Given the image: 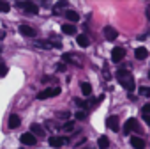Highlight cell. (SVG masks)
<instances>
[{
    "mask_svg": "<svg viewBox=\"0 0 150 149\" xmlns=\"http://www.w3.org/2000/svg\"><path fill=\"white\" fill-rule=\"evenodd\" d=\"M117 36H118L117 29H113V27H106V29H104V37H106L108 41H113V39H117Z\"/></svg>",
    "mask_w": 150,
    "mask_h": 149,
    "instance_id": "cell-13",
    "label": "cell"
},
{
    "mask_svg": "<svg viewBox=\"0 0 150 149\" xmlns=\"http://www.w3.org/2000/svg\"><path fill=\"white\" fill-rule=\"evenodd\" d=\"M117 78H118V82L124 85V89H125L127 92H132V91L136 89L134 77H132L131 71H127V69H118V71H117Z\"/></svg>",
    "mask_w": 150,
    "mask_h": 149,
    "instance_id": "cell-1",
    "label": "cell"
},
{
    "mask_svg": "<svg viewBox=\"0 0 150 149\" xmlns=\"http://www.w3.org/2000/svg\"><path fill=\"white\" fill-rule=\"evenodd\" d=\"M57 71H65V64H64V62L57 64Z\"/></svg>",
    "mask_w": 150,
    "mask_h": 149,
    "instance_id": "cell-31",
    "label": "cell"
},
{
    "mask_svg": "<svg viewBox=\"0 0 150 149\" xmlns=\"http://www.w3.org/2000/svg\"><path fill=\"white\" fill-rule=\"evenodd\" d=\"M106 126H108L111 131H118V130H120V119H118V115H110V117L106 119Z\"/></svg>",
    "mask_w": 150,
    "mask_h": 149,
    "instance_id": "cell-6",
    "label": "cell"
},
{
    "mask_svg": "<svg viewBox=\"0 0 150 149\" xmlns=\"http://www.w3.org/2000/svg\"><path fill=\"white\" fill-rule=\"evenodd\" d=\"M74 103H76L80 108H87V107H88V103H87L85 100H80V98H76V100H74Z\"/></svg>",
    "mask_w": 150,
    "mask_h": 149,
    "instance_id": "cell-26",
    "label": "cell"
},
{
    "mask_svg": "<svg viewBox=\"0 0 150 149\" xmlns=\"http://www.w3.org/2000/svg\"><path fill=\"white\" fill-rule=\"evenodd\" d=\"M134 57H136L138 60H145V59L148 57V50H146L145 46H139V48L134 50Z\"/></svg>",
    "mask_w": 150,
    "mask_h": 149,
    "instance_id": "cell-12",
    "label": "cell"
},
{
    "mask_svg": "<svg viewBox=\"0 0 150 149\" xmlns=\"http://www.w3.org/2000/svg\"><path fill=\"white\" fill-rule=\"evenodd\" d=\"M30 133H32V135H37V137H44V130H42L39 124H32V126H30Z\"/></svg>",
    "mask_w": 150,
    "mask_h": 149,
    "instance_id": "cell-19",
    "label": "cell"
},
{
    "mask_svg": "<svg viewBox=\"0 0 150 149\" xmlns=\"http://www.w3.org/2000/svg\"><path fill=\"white\" fill-rule=\"evenodd\" d=\"M69 140H67V137H50V140H48V144L51 145V147H62L64 144H67Z\"/></svg>",
    "mask_w": 150,
    "mask_h": 149,
    "instance_id": "cell-8",
    "label": "cell"
},
{
    "mask_svg": "<svg viewBox=\"0 0 150 149\" xmlns=\"http://www.w3.org/2000/svg\"><path fill=\"white\" fill-rule=\"evenodd\" d=\"M60 9H65V11H67V0H62V2H58V4L53 6V13H55V14H58Z\"/></svg>",
    "mask_w": 150,
    "mask_h": 149,
    "instance_id": "cell-21",
    "label": "cell"
},
{
    "mask_svg": "<svg viewBox=\"0 0 150 149\" xmlns=\"http://www.w3.org/2000/svg\"><path fill=\"white\" fill-rule=\"evenodd\" d=\"M62 34H65V36H74V34H76V27H74L72 23H64V25H62Z\"/></svg>",
    "mask_w": 150,
    "mask_h": 149,
    "instance_id": "cell-14",
    "label": "cell"
},
{
    "mask_svg": "<svg viewBox=\"0 0 150 149\" xmlns=\"http://www.w3.org/2000/svg\"><path fill=\"white\" fill-rule=\"evenodd\" d=\"M81 92H83L85 96H90V94H92V85H90L88 82H83V84H81Z\"/></svg>",
    "mask_w": 150,
    "mask_h": 149,
    "instance_id": "cell-22",
    "label": "cell"
},
{
    "mask_svg": "<svg viewBox=\"0 0 150 149\" xmlns=\"http://www.w3.org/2000/svg\"><path fill=\"white\" fill-rule=\"evenodd\" d=\"M7 74V66L4 62H0V77H6Z\"/></svg>",
    "mask_w": 150,
    "mask_h": 149,
    "instance_id": "cell-28",
    "label": "cell"
},
{
    "mask_svg": "<svg viewBox=\"0 0 150 149\" xmlns=\"http://www.w3.org/2000/svg\"><path fill=\"white\" fill-rule=\"evenodd\" d=\"M20 140H21V144H25V145H35V144H37L35 135H32L30 131H28V133H23V135L20 137Z\"/></svg>",
    "mask_w": 150,
    "mask_h": 149,
    "instance_id": "cell-9",
    "label": "cell"
},
{
    "mask_svg": "<svg viewBox=\"0 0 150 149\" xmlns=\"http://www.w3.org/2000/svg\"><path fill=\"white\" fill-rule=\"evenodd\" d=\"M4 36H6V32H4V30H0V39H4Z\"/></svg>",
    "mask_w": 150,
    "mask_h": 149,
    "instance_id": "cell-34",
    "label": "cell"
},
{
    "mask_svg": "<svg viewBox=\"0 0 150 149\" xmlns=\"http://www.w3.org/2000/svg\"><path fill=\"white\" fill-rule=\"evenodd\" d=\"M141 112H143V114H146V115H150V103H146V105H143V108H141Z\"/></svg>",
    "mask_w": 150,
    "mask_h": 149,
    "instance_id": "cell-29",
    "label": "cell"
},
{
    "mask_svg": "<svg viewBox=\"0 0 150 149\" xmlns=\"http://www.w3.org/2000/svg\"><path fill=\"white\" fill-rule=\"evenodd\" d=\"M139 131L141 128H139V124H138V121L134 119V117H129L125 122H124V133H131V131Z\"/></svg>",
    "mask_w": 150,
    "mask_h": 149,
    "instance_id": "cell-5",
    "label": "cell"
},
{
    "mask_svg": "<svg viewBox=\"0 0 150 149\" xmlns=\"http://www.w3.org/2000/svg\"><path fill=\"white\" fill-rule=\"evenodd\" d=\"M37 48H42V50H51V48H62L60 43H51V41H46V39H37L34 43Z\"/></svg>",
    "mask_w": 150,
    "mask_h": 149,
    "instance_id": "cell-4",
    "label": "cell"
},
{
    "mask_svg": "<svg viewBox=\"0 0 150 149\" xmlns=\"http://www.w3.org/2000/svg\"><path fill=\"white\" fill-rule=\"evenodd\" d=\"M64 14H65V18H67V20H69L71 23H76V21L80 20V14H78V13H74L72 9H67V11H65Z\"/></svg>",
    "mask_w": 150,
    "mask_h": 149,
    "instance_id": "cell-15",
    "label": "cell"
},
{
    "mask_svg": "<svg viewBox=\"0 0 150 149\" xmlns=\"http://www.w3.org/2000/svg\"><path fill=\"white\" fill-rule=\"evenodd\" d=\"M76 43H78V44H80L81 48H87V46L90 44V41H88V37H87L85 34H80V36L76 37Z\"/></svg>",
    "mask_w": 150,
    "mask_h": 149,
    "instance_id": "cell-18",
    "label": "cell"
},
{
    "mask_svg": "<svg viewBox=\"0 0 150 149\" xmlns=\"http://www.w3.org/2000/svg\"><path fill=\"white\" fill-rule=\"evenodd\" d=\"M97 145H99V149H108V147H110V140H108V137L101 135L99 140H97Z\"/></svg>",
    "mask_w": 150,
    "mask_h": 149,
    "instance_id": "cell-20",
    "label": "cell"
},
{
    "mask_svg": "<svg viewBox=\"0 0 150 149\" xmlns=\"http://www.w3.org/2000/svg\"><path fill=\"white\" fill-rule=\"evenodd\" d=\"M18 7L23 9V11H27L28 14H37L39 13V6L34 4V2H18Z\"/></svg>",
    "mask_w": 150,
    "mask_h": 149,
    "instance_id": "cell-3",
    "label": "cell"
},
{
    "mask_svg": "<svg viewBox=\"0 0 150 149\" xmlns=\"http://www.w3.org/2000/svg\"><path fill=\"white\" fill-rule=\"evenodd\" d=\"M131 145H132L134 149H145V140L139 138V137H132V138H131Z\"/></svg>",
    "mask_w": 150,
    "mask_h": 149,
    "instance_id": "cell-16",
    "label": "cell"
},
{
    "mask_svg": "<svg viewBox=\"0 0 150 149\" xmlns=\"http://www.w3.org/2000/svg\"><path fill=\"white\" fill-rule=\"evenodd\" d=\"M143 121H145V122H146V124L150 126V115H146V114H143Z\"/></svg>",
    "mask_w": 150,
    "mask_h": 149,
    "instance_id": "cell-32",
    "label": "cell"
},
{
    "mask_svg": "<svg viewBox=\"0 0 150 149\" xmlns=\"http://www.w3.org/2000/svg\"><path fill=\"white\" fill-rule=\"evenodd\" d=\"M62 130H64V131H67V133H71V131L74 130V122H71V121H69V122H65V124L62 126Z\"/></svg>",
    "mask_w": 150,
    "mask_h": 149,
    "instance_id": "cell-25",
    "label": "cell"
},
{
    "mask_svg": "<svg viewBox=\"0 0 150 149\" xmlns=\"http://www.w3.org/2000/svg\"><path fill=\"white\" fill-rule=\"evenodd\" d=\"M57 115H58L60 119H69V112H58Z\"/></svg>",
    "mask_w": 150,
    "mask_h": 149,
    "instance_id": "cell-30",
    "label": "cell"
},
{
    "mask_svg": "<svg viewBox=\"0 0 150 149\" xmlns=\"http://www.w3.org/2000/svg\"><path fill=\"white\" fill-rule=\"evenodd\" d=\"M138 92H139L141 96H145V98H150V87H139Z\"/></svg>",
    "mask_w": 150,
    "mask_h": 149,
    "instance_id": "cell-24",
    "label": "cell"
},
{
    "mask_svg": "<svg viewBox=\"0 0 150 149\" xmlns=\"http://www.w3.org/2000/svg\"><path fill=\"white\" fill-rule=\"evenodd\" d=\"M46 82H51V77H42V84H46Z\"/></svg>",
    "mask_w": 150,
    "mask_h": 149,
    "instance_id": "cell-33",
    "label": "cell"
},
{
    "mask_svg": "<svg viewBox=\"0 0 150 149\" xmlns=\"http://www.w3.org/2000/svg\"><path fill=\"white\" fill-rule=\"evenodd\" d=\"M58 94H60V87H48V89H44L37 94V100H48V98H53V96H58Z\"/></svg>",
    "mask_w": 150,
    "mask_h": 149,
    "instance_id": "cell-2",
    "label": "cell"
},
{
    "mask_svg": "<svg viewBox=\"0 0 150 149\" xmlns=\"http://www.w3.org/2000/svg\"><path fill=\"white\" fill-rule=\"evenodd\" d=\"M125 57V50L122 46H115L111 52V60L113 62H122V59Z\"/></svg>",
    "mask_w": 150,
    "mask_h": 149,
    "instance_id": "cell-7",
    "label": "cell"
},
{
    "mask_svg": "<svg viewBox=\"0 0 150 149\" xmlns=\"http://www.w3.org/2000/svg\"><path fill=\"white\" fill-rule=\"evenodd\" d=\"M148 78H150V71H148Z\"/></svg>",
    "mask_w": 150,
    "mask_h": 149,
    "instance_id": "cell-38",
    "label": "cell"
},
{
    "mask_svg": "<svg viewBox=\"0 0 150 149\" xmlns=\"http://www.w3.org/2000/svg\"><path fill=\"white\" fill-rule=\"evenodd\" d=\"M9 11H11V4L0 0V13H9Z\"/></svg>",
    "mask_w": 150,
    "mask_h": 149,
    "instance_id": "cell-23",
    "label": "cell"
},
{
    "mask_svg": "<svg viewBox=\"0 0 150 149\" xmlns=\"http://www.w3.org/2000/svg\"><path fill=\"white\" fill-rule=\"evenodd\" d=\"M146 16H148V18H150V6H148V7H146Z\"/></svg>",
    "mask_w": 150,
    "mask_h": 149,
    "instance_id": "cell-35",
    "label": "cell"
},
{
    "mask_svg": "<svg viewBox=\"0 0 150 149\" xmlns=\"http://www.w3.org/2000/svg\"><path fill=\"white\" fill-rule=\"evenodd\" d=\"M74 117H76L78 121H83V119H87V112H85V110H78Z\"/></svg>",
    "mask_w": 150,
    "mask_h": 149,
    "instance_id": "cell-27",
    "label": "cell"
},
{
    "mask_svg": "<svg viewBox=\"0 0 150 149\" xmlns=\"http://www.w3.org/2000/svg\"><path fill=\"white\" fill-rule=\"evenodd\" d=\"M20 34L25 37H35V29H32L30 25H20Z\"/></svg>",
    "mask_w": 150,
    "mask_h": 149,
    "instance_id": "cell-10",
    "label": "cell"
},
{
    "mask_svg": "<svg viewBox=\"0 0 150 149\" xmlns=\"http://www.w3.org/2000/svg\"><path fill=\"white\" fill-rule=\"evenodd\" d=\"M20 124H21V119H20V115H18V114H11V115H9V122H7L9 130L20 128Z\"/></svg>",
    "mask_w": 150,
    "mask_h": 149,
    "instance_id": "cell-11",
    "label": "cell"
},
{
    "mask_svg": "<svg viewBox=\"0 0 150 149\" xmlns=\"http://www.w3.org/2000/svg\"><path fill=\"white\" fill-rule=\"evenodd\" d=\"M21 149H23V147H21Z\"/></svg>",
    "mask_w": 150,
    "mask_h": 149,
    "instance_id": "cell-39",
    "label": "cell"
},
{
    "mask_svg": "<svg viewBox=\"0 0 150 149\" xmlns=\"http://www.w3.org/2000/svg\"><path fill=\"white\" fill-rule=\"evenodd\" d=\"M62 60H64V64L69 62V64H72V66H80V60H78V59H74L72 53H65V55H62Z\"/></svg>",
    "mask_w": 150,
    "mask_h": 149,
    "instance_id": "cell-17",
    "label": "cell"
},
{
    "mask_svg": "<svg viewBox=\"0 0 150 149\" xmlns=\"http://www.w3.org/2000/svg\"><path fill=\"white\" fill-rule=\"evenodd\" d=\"M83 149H94V147H90V145H87V147H83Z\"/></svg>",
    "mask_w": 150,
    "mask_h": 149,
    "instance_id": "cell-36",
    "label": "cell"
},
{
    "mask_svg": "<svg viewBox=\"0 0 150 149\" xmlns=\"http://www.w3.org/2000/svg\"><path fill=\"white\" fill-rule=\"evenodd\" d=\"M0 52H2V44H0Z\"/></svg>",
    "mask_w": 150,
    "mask_h": 149,
    "instance_id": "cell-37",
    "label": "cell"
}]
</instances>
